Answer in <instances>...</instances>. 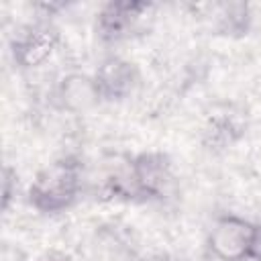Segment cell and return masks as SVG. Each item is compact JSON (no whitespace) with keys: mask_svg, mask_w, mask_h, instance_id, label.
<instances>
[{"mask_svg":"<svg viewBox=\"0 0 261 261\" xmlns=\"http://www.w3.org/2000/svg\"><path fill=\"white\" fill-rule=\"evenodd\" d=\"M16 192H18V173L12 165H4L2 169V210L8 212L12 200L16 198Z\"/></svg>","mask_w":261,"mask_h":261,"instance_id":"obj_10","label":"cell"},{"mask_svg":"<svg viewBox=\"0 0 261 261\" xmlns=\"http://www.w3.org/2000/svg\"><path fill=\"white\" fill-rule=\"evenodd\" d=\"M84 190V163L77 155H61L45 163L33 175L27 202L39 214H59L69 210Z\"/></svg>","mask_w":261,"mask_h":261,"instance_id":"obj_1","label":"cell"},{"mask_svg":"<svg viewBox=\"0 0 261 261\" xmlns=\"http://www.w3.org/2000/svg\"><path fill=\"white\" fill-rule=\"evenodd\" d=\"M247 133V120L243 114L232 110H216L206 114L200 126V145L212 153L220 155L232 149Z\"/></svg>","mask_w":261,"mask_h":261,"instance_id":"obj_8","label":"cell"},{"mask_svg":"<svg viewBox=\"0 0 261 261\" xmlns=\"http://www.w3.org/2000/svg\"><path fill=\"white\" fill-rule=\"evenodd\" d=\"M249 261H261V224H259V232H257V239H255L253 253H251V259Z\"/></svg>","mask_w":261,"mask_h":261,"instance_id":"obj_11","label":"cell"},{"mask_svg":"<svg viewBox=\"0 0 261 261\" xmlns=\"http://www.w3.org/2000/svg\"><path fill=\"white\" fill-rule=\"evenodd\" d=\"M141 202H163L175 186L173 161L163 151H141L128 157Z\"/></svg>","mask_w":261,"mask_h":261,"instance_id":"obj_5","label":"cell"},{"mask_svg":"<svg viewBox=\"0 0 261 261\" xmlns=\"http://www.w3.org/2000/svg\"><path fill=\"white\" fill-rule=\"evenodd\" d=\"M94 82L100 94L102 102L114 104V102H122L126 98H130L139 84H141V69L139 65L118 53H110L106 55L98 67L94 69Z\"/></svg>","mask_w":261,"mask_h":261,"instance_id":"obj_6","label":"cell"},{"mask_svg":"<svg viewBox=\"0 0 261 261\" xmlns=\"http://www.w3.org/2000/svg\"><path fill=\"white\" fill-rule=\"evenodd\" d=\"M214 35L228 39H243L253 29V6L249 2H214L204 6Z\"/></svg>","mask_w":261,"mask_h":261,"instance_id":"obj_9","label":"cell"},{"mask_svg":"<svg viewBox=\"0 0 261 261\" xmlns=\"http://www.w3.org/2000/svg\"><path fill=\"white\" fill-rule=\"evenodd\" d=\"M153 2L145 0H110L94 16V33L104 45H118L143 29L147 16L155 12Z\"/></svg>","mask_w":261,"mask_h":261,"instance_id":"obj_3","label":"cell"},{"mask_svg":"<svg viewBox=\"0 0 261 261\" xmlns=\"http://www.w3.org/2000/svg\"><path fill=\"white\" fill-rule=\"evenodd\" d=\"M53 104L67 114H88L98 104H102L94 75L82 71H69L59 77L53 88Z\"/></svg>","mask_w":261,"mask_h":261,"instance_id":"obj_7","label":"cell"},{"mask_svg":"<svg viewBox=\"0 0 261 261\" xmlns=\"http://www.w3.org/2000/svg\"><path fill=\"white\" fill-rule=\"evenodd\" d=\"M141 261H179L177 257H173L171 253H155V255H149Z\"/></svg>","mask_w":261,"mask_h":261,"instance_id":"obj_12","label":"cell"},{"mask_svg":"<svg viewBox=\"0 0 261 261\" xmlns=\"http://www.w3.org/2000/svg\"><path fill=\"white\" fill-rule=\"evenodd\" d=\"M259 224L234 212L218 214L204 241V251L214 261H249Z\"/></svg>","mask_w":261,"mask_h":261,"instance_id":"obj_2","label":"cell"},{"mask_svg":"<svg viewBox=\"0 0 261 261\" xmlns=\"http://www.w3.org/2000/svg\"><path fill=\"white\" fill-rule=\"evenodd\" d=\"M61 43V33L51 20L37 18L10 37V57L22 71L45 65Z\"/></svg>","mask_w":261,"mask_h":261,"instance_id":"obj_4","label":"cell"},{"mask_svg":"<svg viewBox=\"0 0 261 261\" xmlns=\"http://www.w3.org/2000/svg\"><path fill=\"white\" fill-rule=\"evenodd\" d=\"M43 261H69V257H67V255H63V253L51 251V253H47V255L43 257Z\"/></svg>","mask_w":261,"mask_h":261,"instance_id":"obj_13","label":"cell"}]
</instances>
